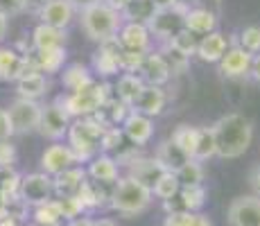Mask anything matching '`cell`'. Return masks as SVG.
Instances as JSON below:
<instances>
[{
    "label": "cell",
    "mask_w": 260,
    "mask_h": 226,
    "mask_svg": "<svg viewBox=\"0 0 260 226\" xmlns=\"http://www.w3.org/2000/svg\"><path fill=\"white\" fill-rule=\"evenodd\" d=\"M215 140V156L240 158L247 154L253 140V122L242 113H226L211 127Z\"/></svg>",
    "instance_id": "1"
},
{
    "label": "cell",
    "mask_w": 260,
    "mask_h": 226,
    "mask_svg": "<svg viewBox=\"0 0 260 226\" xmlns=\"http://www.w3.org/2000/svg\"><path fill=\"white\" fill-rule=\"evenodd\" d=\"M154 202V195L152 188H147L141 181L132 179V177H122L116 181L111 190V204L113 210H118L120 215L124 217H136V215H143L145 210L152 206Z\"/></svg>",
    "instance_id": "2"
},
{
    "label": "cell",
    "mask_w": 260,
    "mask_h": 226,
    "mask_svg": "<svg viewBox=\"0 0 260 226\" xmlns=\"http://www.w3.org/2000/svg\"><path fill=\"white\" fill-rule=\"evenodd\" d=\"M109 84H98L93 82L88 88L77 90V93H66L59 95L54 102L68 113V118H91L107 104L109 100Z\"/></svg>",
    "instance_id": "3"
},
{
    "label": "cell",
    "mask_w": 260,
    "mask_h": 226,
    "mask_svg": "<svg viewBox=\"0 0 260 226\" xmlns=\"http://www.w3.org/2000/svg\"><path fill=\"white\" fill-rule=\"evenodd\" d=\"M82 14V29L86 32V37L95 43H104L109 39L118 37V29L122 27V16L118 12H113L111 7H107L104 3L93 5V7L84 9Z\"/></svg>",
    "instance_id": "4"
},
{
    "label": "cell",
    "mask_w": 260,
    "mask_h": 226,
    "mask_svg": "<svg viewBox=\"0 0 260 226\" xmlns=\"http://www.w3.org/2000/svg\"><path fill=\"white\" fill-rule=\"evenodd\" d=\"M104 132V124L95 118H77L68 127V147L77 156V163L91 160L100 149V136Z\"/></svg>",
    "instance_id": "5"
},
{
    "label": "cell",
    "mask_w": 260,
    "mask_h": 226,
    "mask_svg": "<svg viewBox=\"0 0 260 226\" xmlns=\"http://www.w3.org/2000/svg\"><path fill=\"white\" fill-rule=\"evenodd\" d=\"M188 7H190V5H186L181 0V3H179L174 9H156V12H154V16L149 18V23L145 25V27L149 29V37H154V39H158V41L168 43L174 34L183 29V14H186Z\"/></svg>",
    "instance_id": "6"
},
{
    "label": "cell",
    "mask_w": 260,
    "mask_h": 226,
    "mask_svg": "<svg viewBox=\"0 0 260 226\" xmlns=\"http://www.w3.org/2000/svg\"><path fill=\"white\" fill-rule=\"evenodd\" d=\"M41 104L34 102V100H23L16 98L7 109V118L12 124L14 134H32L39 129L41 122Z\"/></svg>",
    "instance_id": "7"
},
{
    "label": "cell",
    "mask_w": 260,
    "mask_h": 226,
    "mask_svg": "<svg viewBox=\"0 0 260 226\" xmlns=\"http://www.w3.org/2000/svg\"><path fill=\"white\" fill-rule=\"evenodd\" d=\"M32 73H39L32 54H18L16 50L0 45V79L18 82Z\"/></svg>",
    "instance_id": "8"
},
{
    "label": "cell",
    "mask_w": 260,
    "mask_h": 226,
    "mask_svg": "<svg viewBox=\"0 0 260 226\" xmlns=\"http://www.w3.org/2000/svg\"><path fill=\"white\" fill-rule=\"evenodd\" d=\"M52 177L46 172H32L21 177V188H18V197L25 206H39L52 199Z\"/></svg>",
    "instance_id": "9"
},
{
    "label": "cell",
    "mask_w": 260,
    "mask_h": 226,
    "mask_svg": "<svg viewBox=\"0 0 260 226\" xmlns=\"http://www.w3.org/2000/svg\"><path fill=\"white\" fill-rule=\"evenodd\" d=\"M229 226H260V197L256 195H240L226 210Z\"/></svg>",
    "instance_id": "10"
},
{
    "label": "cell",
    "mask_w": 260,
    "mask_h": 226,
    "mask_svg": "<svg viewBox=\"0 0 260 226\" xmlns=\"http://www.w3.org/2000/svg\"><path fill=\"white\" fill-rule=\"evenodd\" d=\"M68 127H71V118H68V113L57 102L46 104L41 109V122H39V129H37L41 136L59 143L61 138H66Z\"/></svg>",
    "instance_id": "11"
},
{
    "label": "cell",
    "mask_w": 260,
    "mask_h": 226,
    "mask_svg": "<svg viewBox=\"0 0 260 226\" xmlns=\"http://www.w3.org/2000/svg\"><path fill=\"white\" fill-rule=\"evenodd\" d=\"M77 163V156L73 154V149L63 143H54L50 147L43 149L41 154V170L48 174V177H57L63 170L75 168Z\"/></svg>",
    "instance_id": "12"
},
{
    "label": "cell",
    "mask_w": 260,
    "mask_h": 226,
    "mask_svg": "<svg viewBox=\"0 0 260 226\" xmlns=\"http://www.w3.org/2000/svg\"><path fill=\"white\" fill-rule=\"evenodd\" d=\"M120 54H122V45H120L118 37L100 43V48L93 52V70L100 73L102 77L118 75L120 73Z\"/></svg>",
    "instance_id": "13"
},
{
    "label": "cell",
    "mask_w": 260,
    "mask_h": 226,
    "mask_svg": "<svg viewBox=\"0 0 260 226\" xmlns=\"http://www.w3.org/2000/svg\"><path fill=\"white\" fill-rule=\"evenodd\" d=\"M251 59L253 54L244 52L240 45H233L224 52V57L217 61L219 66V75L226 79H242L249 75V68H251Z\"/></svg>",
    "instance_id": "14"
},
{
    "label": "cell",
    "mask_w": 260,
    "mask_h": 226,
    "mask_svg": "<svg viewBox=\"0 0 260 226\" xmlns=\"http://www.w3.org/2000/svg\"><path fill=\"white\" fill-rule=\"evenodd\" d=\"M170 73H172V70H170V63L163 54L147 52L136 75L143 79V84H147V86H161L163 88V84L170 79Z\"/></svg>",
    "instance_id": "15"
},
{
    "label": "cell",
    "mask_w": 260,
    "mask_h": 226,
    "mask_svg": "<svg viewBox=\"0 0 260 226\" xmlns=\"http://www.w3.org/2000/svg\"><path fill=\"white\" fill-rule=\"evenodd\" d=\"M168 104V95L161 86H147L145 84L143 90L138 93L136 102L132 104V111L145 115V118H156V115L163 113Z\"/></svg>",
    "instance_id": "16"
},
{
    "label": "cell",
    "mask_w": 260,
    "mask_h": 226,
    "mask_svg": "<svg viewBox=\"0 0 260 226\" xmlns=\"http://www.w3.org/2000/svg\"><path fill=\"white\" fill-rule=\"evenodd\" d=\"M152 134H154L152 118H145V115L136 113V111H129L127 118L122 120V136L129 140V143L138 145V147L147 145L149 138H152Z\"/></svg>",
    "instance_id": "17"
},
{
    "label": "cell",
    "mask_w": 260,
    "mask_h": 226,
    "mask_svg": "<svg viewBox=\"0 0 260 226\" xmlns=\"http://www.w3.org/2000/svg\"><path fill=\"white\" fill-rule=\"evenodd\" d=\"M118 41L122 50H129V52H149L152 37H149V29L145 25L122 21V27L118 29Z\"/></svg>",
    "instance_id": "18"
},
{
    "label": "cell",
    "mask_w": 260,
    "mask_h": 226,
    "mask_svg": "<svg viewBox=\"0 0 260 226\" xmlns=\"http://www.w3.org/2000/svg\"><path fill=\"white\" fill-rule=\"evenodd\" d=\"M84 181H86V170H84L82 165H75V168H68V170H63L61 174L52 177V190H54V195H57V199L77 197Z\"/></svg>",
    "instance_id": "19"
},
{
    "label": "cell",
    "mask_w": 260,
    "mask_h": 226,
    "mask_svg": "<svg viewBox=\"0 0 260 226\" xmlns=\"http://www.w3.org/2000/svg\"><path fill=\"white\" fill-rule=\"evenodd\" d=\"M118 160L111 156V154H98L88 160V170H86V177H91V181H98V183H107L113 185L118 177Z\"/></svg>",
    "instance_id": "20"
},
{
    "label": "cell",
    "mask_w": 260,
    "mask_h": 226,
    "mask_svg": "<svg viewBox=\"0 0 260 226\" xmlns=\"http://www.w3.org/2000/svg\"><path fill=\"white\" fill-rule=\"evenodd\" d=\"M183 29L197 34H211L217 29V16L206 7H188L183 14Z\"/></svg>",
    "instance_id": "21"
},
{
    "label": "cell",
    "mask_w": 260,
    "mask_h": 226,
    "mask_svg": "<svg viewBox=\"0 0 260 226\" xmlns=\"http://www.w3.org/2000/svg\"><path fill=\"white\" fill-rule=\"evenodd\" d=\"M73 16H75V9L71 7L68 0H50L43 7V12L39 14L43 25H50V27H57V29H66L73 23Z\"/></svg>",
    "instance_id": "22"
},
{
    "label": "cell",
    "mask_w": 260,
    "mask_h": 226,
    "mask_svg": "<svg viewBox=\"0 0 260 226\" xmlns=\"http://www.w3.org/2000/svg\"><path fill=\"white\" fill-rule=\"evenodd\" d=\"M229 50V41L222 32H211L204 34V39L197 43V57L206 63H217L224 57V52Z\"/></svg>",
    "instance_id": "23"
},
{
    "label": "cell",
    "mask_w": 260,
    "mask_h": 226,
    "mask_svg": "<svg viewBox=\"0 0 260 226\" xmlns=\"http://www.w3.org/2000/svg\"><path fill=\"white\" fill-rule=\"evenodd\" d=\"M129 174L127 177L141 181V183H145L147 188H152L154 183H156V179L163 174V168L156 163V158H145V156H138V158H132L129 160Z\"/></svg>",
    "instance_id": "24"
},
{
    "label": "cell",
    "mask_w": 260,
    "mask_h": 226,
    "mask_svg": "<svg viewBox=\"0 0 260 226\" xmlns=\"http://www.w3.org/2000/svg\"><path fill=\"white\" fill-rule=\"evenodd\" d=\"M32 48L34 52L52 50V48H66V29H57V27L39 23L32 32Z\"/></svg>",
    "instance_id": "25"
},
{
    "label": "cell",
    "mask_w": 260,
    "mask_h": 226,
    "mask_svg": "<svg viewBox=\"0 0 260 226\" xmlns=\"http://www.w3.org/2000/svg\"><path fill=\"white\" fill-rule=\"evenodd\" d=\"M154 158H156V163L163 168V172H177V170L188 160L186 154H183L181 149H179L170 138L163 140V143L158 145V149H156V154H154Z\"/></svg>",
    "instance_id": "26"
},
{
    "label": "cell",
    "mask_w": 260,
    "mask_h": 226,
    "mask_svg": "<svg viewBox=\"0 0 260 226\" xmlns=\"http://www.w3.org/2000/svg\"><path fill=\"white\" fill-rule=\"evenodd\" d=\"M95 82L91 70L82 63H71L66 70L61 73V84L68 88V93H77V90L88 88Z\"/></svg>",
    "instance_id": "27"
},
{
    "label": "cell",
    "mask_w": 260,
    "mask_h": 226,
    "mask_svg": "<svg viewBox=\"0 0 260 226\" xmlns=\"http://www.w3.org/2000/svg\"><path fill=\"white\" fill-rule=\"evenodd\" d=\"M39 73H59L66 63V48H52V50H39L32 54Z\"/></svg>",
    "instance_id": "28"
},
{
    "label": "cell",
    "mask_w": 260,
    "mask_h": 226,
    "mask_svg": "<svg viewBox=\"0 0 260 226\" xmlns=\"http://www.w3.org/2000/svg\"><path fill=\"white\" fill-rule=\"evenodd\" d=\"M48 88H50V84H48L46 75H41V73H32V75H27V77H23L16 82L18 98L34 100V102H37L41 95H46Z\"/></svg>",
    "instance_id": "29"
},
{
    "label": "cell",
    "mask_w": 260,
    "mask_h": 226,
    "mask_svg": "<svg viewBox=\"0 0 260 226\" xmlns=\"http://www.w3.org/2000/svg\"><path fill=\"white\" fill-rule=\"evenodd\" d=\"M170 140L186 154V158H194V149H197V140H199V127H192V124H177L172 136H170Z\"/></svg>",
    "instance_id": "30"
},
{
    "label": "cell",
    "mask_w": 260,
    "mask_h": 226,
    "mask_svg": "<svg viewBox=\"0 0 260 226\" xmlns=\"http://www.w3.org/2000/svg\"><path fill=\"white\" fill-rule=\"evenodd\" d=\"M143 79L138 77V75H132V73H122L120 75V79H118V84H116V95H118V100L124 104V107H129L132 109V104L136 102V98H138V93L143 90Z\"/></svg>",
    "instance_id": "31"
},
{
    "label": "cell",
    "mask_w": 260,
    "mask_h": 226,
    "mask_svg": "<svg viewBox=\"0 0 260 226\" xmlns=\"http://www.w3.org/2000/svg\"><path fill=\"white\" fill-rule=\"evenodd\" d=\"M197 37H194L192 32H188V29H181V32H177L172 39L166 43L170 52H174L177 57L181 59H188L192 57V54H197Z\"/></svg>",
    "instance_id": "32"
},
{
    "label": "cell",
    "mask_w": 260,
    "mask_h": 226,
    "mask_svg": "<svg viewBox=\"0 0 260 226\" xmlns=\"http://www.w3.org/2000/svg\"><path fill=\"white\" fill-rule=\"evenodd\" d=\"M34 224L37 226H61L63 217H61V208H59L57 199H50L46 204L34 206Z\"/></svg>",
    "instance_id": "33"
},
{
    "label": "cell",
    "mask_w": 260,
    "mask_h": 226,
    "mask_svg": "<svg viewBox=\"0 0 260 226\" xmlns=\"http://www.w3.org/2000/svg\"><path fill=\"white\" fill-rule=\"evenodd\" d=\"M154 5L152 0H132L129 3V7L124 9L120 16H122L124 23H141V25H147L149 18L154 16Z\"/></svg>",
    "instance_id": "34"
},
{
    "label": "cell",
    "mask_w": 260,
    "mask_h": 226,
    "mask_svg": "<svg viewBox=\"0 0 260 226\" xmlns=\"http://www.w3.org/2000/svg\"><path fill=\"white\" fill-rule=\"evenodd\" d=\"M179 202H181V210L199 213L206 204V188L204 185H186L179 190Z\"/></svg>",
    "instance_id": "35"
},
{
    "label": "cell",
    "mask_w": 260,
    "mask_h": 226,
    "mask_svg": "<svg viewBox=\"0 0 260 226\" xmlns=\"http://www.w3.org/2000/svg\"><path fill=\"white\" fill-rule=\"evenodd\" d=\"M179 190H181V183H179V179L174 172H163L161 177L156 179V183L152 185V195L158 199H163V202L174 199L179 195Z\"/></svg>",
    "instance_id": "36"
},
{
    "label": "cell",
    "mask_w": 260,
    "mask_h": 226,
    "mask_svg": "<svg viewBox=\"0 0 260 226\" xmlns=\"http://www.w3.org/2000/svg\"><path fill=\"white\" fill-rule=\"evenodd\" d=\"M174 174H177L181 188H186V185H204V165L199 160L188 158Z\"/></svg>",
    "instance_id": "37"
},
{
    "label": "cell",
    "mask_w": 260,
    "mask_h": 226,
    "mask_svg": "<svg viewBox=\"0 0 260 226\" xmlns=\"http://www.w3.org/2000/svg\"><path fill=\"white\" fill-rule=\"evenodd\" d=\"M18 188H21V174L14 168H0V195L5 199L18 197Z\"/></svg>",
    "instance_id": "38"
},
{
    "label": "cell",
    "mask_w": 260,
    "mask_h": 226,
    "mask_svg": "<svg viewBox=\"0 0 260 226\" xmlns=\"http://www.w3.org/2000/svg\"><path fill=\"white\" fill-rule=\"evenodd\" d=\"M215 156V140H213V132L211 127H199V140H197V149H194V158L192 160H204Z\"/></svg>",
    "instance_id": "39"
},
{
    "label": "cell",
    "mask_w": 260,
    "mask_h": 226,
    "mask_svg": "<svg viewBox=\"0 0 260 226\" xmlns=\"http://www.w3.org/2000/svg\"><path fill=\"white\" fill-rule=\"evenodd\" d=\"M238 37H240V48H242L244 52H249V54L260 52V27L258 25H249V27H244Z\"/></svg>",
    "instance_id": "40"
},
{
    "label": "cell",
    "mask_w": 260,
    "mask_h": 226,
    "mask_svg": "<svg viewBox=\"0 0 260 226\" xmlns=\"http://www.w3.org/2000/svg\"><path fill=\"white\" fill-rule=\"evenodd\" d=\"M120 143H122V129L104 127L102 136H100V149H102V154H109V152H113V149H118Z\"/></svg>",
    "instance_id": "41"
},
{
    "label": "cell",
    "mask_w": 260,
    "mask_h": 226,
    "mask_svg": "<svg viewBox=\"0 0 260 226\" xmlns=\"http://www.w3.org/2000/svg\"><path fill=\"white\" fill-rule=\"evenodd\" d=\"M59 202V208H61V217L63 219H75V217H82L84 213V206L77 197H63V199H57Z\"/></svg>",
    "instance_id": "42"
},
{
    "label": "cell",
    "mask_w": 260,
    "mask_h": 226,
    "mask_svg": "<svg viewBox=\"0 0 260 226\" xmlns=\"http://www.w3.org/2000/svg\"><path fill=\"white\" fill-rule=\"evenodd\" d=\"M16 147L12 145V140H0V168H14L16 163Z\"/></svg>",
    "instance_id": "43"
},
{
    "label": "cell",
    "mask_w": 260,
    "mask_h": 226,
    "mask_svg": "<svg viewBox=\"0 0 260 226\" xmlns=\"http://www.w3.org/2000/svg\"><path fill=\"white\" fill-rule=\"evenodd\" d=\"M192 219V213L188 210H170L163 219V226H188Z\"/></svg>",
    "instance_id": "44"
},
{
    "label": "cell",
    "mask_w": 260,
    "mask_h": 226,
    "mask_svg": "<svg viewBox=\"0 0 260 226\" xmlns=\"http://www.w3.org/2000/svg\"><path fill=\"white\" fill-rule=\"evenodd\" d=\"M25 12V0H0V14L5 18Z\"/></svg>",
    "instance_id": "45"
},
{
    "label": "cell",
    "mask_w": 260,
    "mask_h": 226,
    "mask_svg": "<svg viewBox=\"0 0 260 226\" xmlns=\"http://www.w3.org/2000/svg\"><path fill=\"white\" fill-rule=\"evenodd\" d=\"M14 136L12 124H9L7 118V109H0V140H9Z\"/></svg>",
    "instance_id": "46"
},
{
    "label": "cell",
    "mask_w": 260,
    "mask_h": 226,
    "mask_svg": "<svg viewBox=\"0 0 260 226\" xmlns=\"http://www.w3.org/2000/svg\"><path fill=\"white\" fill-rule=\"evenodd\" d=\"M249 185L253 188L256 197H260V163H258V165H253L251 172H249Z\"/></svg>",
    "instance_id": "47"
},
{
    "label": "cell",
    "mask_w": 260,
    "mask_h": 226,
    "mask_svg": "<svg viewBox=\"0 0 260 226\" xmlns=\"http://www.w3.org/2000/svg\"><path fill=\"white\" fill-rule=\"evenodd\" d=\"M50 3V0H25V12H32V14H41L43 7Z\"/></svg>",
    "instance_id": "48"
},
{
    "label": "cell",
    "mask_w": 260,
    "mask_h": 226,
    "mask_svg": "<svg viewBox=\"0 0 260 226\" xmlns=\"http://www.w3.org/2000/svg\"><path fill=\"white\" fill-rule=\"evenodd\" d=\"M68 3H71V7L75 12H84V9L93 7V5H100L102 0H68Z\"/></svg>",
    "instance_id": "49"
},
{
    "label": "cell",
    "mask_w": 260,
    "mask_h": 226,
    "mask_svg": "<svg viewBox=\"0 0 260 226\" xmlns=\"http://www.w3.org/2000/svg\"><path fill=\"white\" fill-rule=\"evenodd\" d=\"M249 77H251L253 82H258V84H260V52H258V54H253V59H251V68H249Z\"/></svg>",
    "instance_id": "50"
},
{
    "label": "cell",
    "mask_w": 260,
    "mask_h": 226,
    "mask_svg": "<svg viewBox=\"0 0 260 226\" xmlns=\"http://www.w3.org/2000/svg\"><path fill=\"white\" fill-rule=\"evenodd\" d=\"M104 5H107V7H111L113 12H118V14H122L124 9L129 7V3H132V0H102Z\"/></svg>",
    "instance_id": "51"
},
{
    "label": "cell",
    "mask_w": 260,
    "mask_h": 226,
    "mask_svg": "<svg viewBox=\"0 0 260 226\" xmlns=\"http://www.w3.org/2000/svg\"><path fill=\"white\" fill-rule=\"evenodd\" d=\"M188 226H213V222L202 213H192V219H190Z\"/></svg>",
    "instance_id": "52"
},
{
    "label": "cell",
    "mask_w": 260,
    "mask_h": 226,
    "mask_svg": "<svg viewBox=\"0 0 260 226\" xmlns=\"http://www.w3.org/2000/svg\"><path fill=\"white\" fill-rule=\"evenodd\" d=\"M181 0H152L154 9H174Z\"/></svg>",
    "instance_id": "53"
},
{
    "label": "cell",
    "mask_w": 260,
    "mask_h": 226,
    "mask_svg": "<svg viewBox=\"0 0 260 226\" xmlns=\"http://www.w3.org/2000/svg\"><path fill=\"white\" fill-rule=\"evenodd\" d=\"M66 226H93V219L91 217H75Z\"/></svg>",
    "instance_id": "54"
},
{
    "label": "cell",
    "mask_w": 260,
    "mask_h": 226,
    "mask_svg": "<svg viewBox=\"0 0 260 226\" xmlns=\"http://www.w3.org/2000/svg\"><path fill=\"white\" fill-rule=\"evenodd\" d=\"M7 27H9V21L0 14V43L5 41V37H7Z\"/></svg>",
    "instance_id": "55"
},
{
    "label": "cell",
    "mask_w": 260,
    "mask_h": 226,
    "mask_svg": "<svg viewBox=\"0 0 260 226\" xmlns=\"http://www.w3.org/2000/svg\"><path fill=\"white\" fill-rule=\"evenodd\" d=\"M0 226H21V222L12 215H5V217H0Z\"/></svg>",
    "instance_id": "56"
},
{
    "label": "cell",
    "mask_w": 260,
    "mask_h": 226,
    "mask_svg": "<svg viewBox=\"0 0 260 226\" xmlns=\"http://www.w3.org/2000/svg\"><path fill=\"white\" fill-rule=\"evenodd\" d=\"M93 226H118V224L109 217H100V219H93Z\"/></svg>",
    "instance_id": "57"
},
{
    "label": "cell",
    "mask_w": 260,
    "mask_h": 226,
    "mask_svg": "<svg viewBox=\"0 0 260 226\" xmlns=\"http://www.w3.org/2000/svg\"><path fill=\"white\" fill-rule=\"evenodd\" d=\"M21 226H37V224H21Z\"/></svg>",
    "instance_id": "58"
}]
</instances>
